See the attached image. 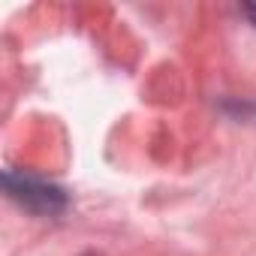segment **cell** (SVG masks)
Segmentation results:
<instances>
[{"label": "cell", "instance_id": "cell-1", "mask_svg": "<svg viewBox=\"0 0 256 256\" xmlns=\"http://www.w3.org/2000/svg\"><path fill=\"white\" fill-rule=\"evenodd\" d=\"M4 187H6V193H10L22 208H28L30 214H42V217L60 214V211L66 208V202H70L60 187H54V184H48V181H42V178L16 172V169H10V172L4 175Z\"/></svg>", "mask_w": 256, "mask_h": 256}, {"label": "cell", "instance_id": "cell-2", "mask_svg": "<svg viewBox=\"0 0 256 256\" xmlns=\"http://www.w3.org/2000/svg\"><path fill=\"white\" fill-rule=\"evenodd\" d=\"M244 16L256 24V4H244Z\"/></svg>", "mask_w": 256, "mask_h": 256}]
</instances>
